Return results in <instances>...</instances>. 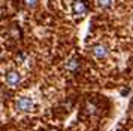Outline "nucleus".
<instances>
[{
	"label": "nucleus",
	"instance_id": "20e7f679",
	"mask_svg": "<svg viewBox=\"0 0 133 131\" xmlns=\"http://www.w3.org/2000/svg\"><path fill=\"white\" fill-rule=\"evenodd\" d=\"M73 11H75V13H76V15H82V13H85V12H87V6L84 5V2H81V0H79V2H75V5H73Z\"/></svg>",
	"mask_w": 133,
	"mask_h": 131
},
{
	"label": "nucleus",
	"instance_id": "f257e3e1",
	"mask_svg": "<svg viewBox=\"0 0 133 131\" xmlns=\"http://www.w3.org/2000/svg\"><path fill=\"white\" fill-rule=\"evenodd\" d=\"M31 109H33V100L29 97H21L17 101V110L19 112H30Z\"/></svg>",
	"mask_w": 133,
	"mask_h": 131
},
{
	"label": "nucleus",
	"instance_id": "39448f33",
	"mask_svg": "<svg viewBox=\"0 0 133 131\" xmlns=\"http://www.w3.org/2000/svg\"><path fill=\"white\" fill-rule=\"evenodd\" d=\"M78 66H79L78 61H76V60H72V63H70V64H67V66H66V69H67V70H70V71H76Z\"/></svg>",
	"mask_w": 133,
	"mask_h": 131
},
{
	"label": "nucleus",
	"instance_id": "7ed1b4c3",
	"mask_svg": "<svg viewBox=\"0 0 133 131\" xmlns=\"http://www.w3.org/2000/svg\"><path fill=\"white\" fill-rule=\"evenodd\" d=\"M91 52H93V55L97 57V58H105V57L108 55V49L105 46H102V45H96V46H93Z\"/></svg>",
	"mask_w": 133,
	"mask_h": 131
},
{
	"label": "nucleus",
	"instance_id": "f03ea898",
	"mask_svg": "<svg viewBox=\"0 0 133 131\" xmlns=\"http://www.w3.org/2000/svg\"><path fill=\"white\" fill-rule=\"evenodd\" d=\"M19 82H21V76H19L18 71H15V70L8 71V75H6V83L9 85V86H18Z\"/></svg>",
	"mask_w": 133,
	"mask_h": 131
},
{
	"label": "nucleus",
	"instance_id": "0eeeda50",
	"mask_svg": "<svg viewBox=\"0 0 133 131\" xmlns=\"http://www.w3.org/2000/svg\"><path fill=\"white\" fill-rule=\"evenodd\" d=\"M36 2H37V0H25V5L30 6V8H33V6L36 5Z\"/></svg>",
	"mask_w": 133,
	"mask_h": 131
},
{
	"label": "nucleus",
	"instance_id": "423d86ee",
	"mask_svg": "<svg viewBox=\"0 0 133 131\" xmlns=\"http://www.w3.org/2000/svg\"><path fill=\"white\" fill-rule=\"evenodd\" d=\"M97 5L100 8H109L112 5V0H97Z\"/></svg>",
	"mask_w": 133,
	"mask_h": 131
}]
</instances>
